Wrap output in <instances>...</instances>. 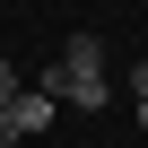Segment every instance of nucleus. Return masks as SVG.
<instances>
[{
	"label": "nucleus",
	"instance_id": "nucleus-1",
	"mask_svg": "<svg viewBox=\"0 0 148 148\" xmlns=\"http://www.w3.org/2000/svg\"><path fill=\"white\" fill-rule=\"evenodd\" d=\"M52 105H79V113H96V105H113V79H105V44L96 35H70L61 44V61L35 79Z\"/></svg>",
	"mask_w": 148,
	"mask_h": 148
},
{
	"label": "nucleus",
	"instance_id": "nucleus-2",
	"mask_svg": "<svg viewBox=\"0 0 148 148\" xmlns=\"http://www.w3.org/2000/svg\"><path fill=\"white\" fill-rule=\"evenodd\" d=\"M52 113H61V105H52L44 87H18V105H9V131H18V139H35V131H44Z\"/></svg>",
	"mask_w": 148,
	"mask_h": 148
},
{
	"label": "nucleus",
	"instance_id": "nucleus-3",
	"mask_svg": "<svg viewBox=\"0 0 148 148\" xmlns=\"http://www.w3.org/2000/svg\"><path fill=\"white\" fill-rule=\"evenodd\" d=\"M18 87H26V79H18V70H9V52H0V113L18 105Z\"/></svg>",
	"mask_w": 148,
	"mask_h": 148
},
{
	"label": "nucleus",
	"instance_id": "nucleus-4",
	"mask_svg": "<svg viewBox=\"0 0 148 148\" xmlns=\"http://www.w3.org/2000/svg\"><path fill=\"white\" fill-rule=\"evenodd\" d=\"M139 131H148V70H139Z\"/></svg>",
	"mask_w": 148,
	"mask_h": 148
},
{
	"label": "nucleus",
	"instance_id": "nucleus-5",
	"mask_svg": "<svg viewBox=\"0 0 148 148\" xmlns=\"http://www.w3.org/2000/svg\"><path fill=\"white\" fill-rule=\"evenodd\" d=\"M0 148H18V131H9V113H0Z\"/></svg>",
	"mask_w": 148,
	"mask_h": 148
}]
</instances>
